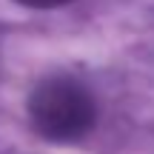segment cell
I'll return each instance as SVG.
<instances>
[{"label": "cell", "instance_id": "6da1fadb", "mask_svg": "<svg viewBox=\"0 0 154 154\" xmlns=\"http://www.w3.org/2000/svg\"><path fill=\"white\" fill-rule=\"evenodd\" d=\"M26 114L49 143H77L97 123V100L74 77H46L29 91Z\"/></svg>", "mask_w": 154, "mask_h": 154}, {"label": "cell", "instance_id": "7a4b0ae2", "mask_svg": "<svg viewBox=\"0 0 154 154\" xmlns=\"http://www.w3.org/2000/svg\"><path fill=\"white\" fill-rule=\"evenodd\" d=\"M14 3L26 6V9H60V6L72 3V0H14Z\"/></svg>", "mask_w": 154, "mask_h": 154}]
</instances>
